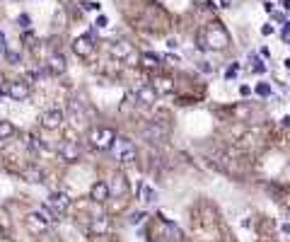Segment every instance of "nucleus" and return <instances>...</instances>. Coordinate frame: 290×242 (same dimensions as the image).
<instances>
[{
    "label": "nucleus",
    "mask_w": 290,
    "mask_h": 242,
    "mask_svg": "<svg viewBox=\"0 0 290 242\" xmlns=\"http://www.w3.org/2000/svg\"><path fill=\"white\" fill-rule=\"evenodd\" d=\"M199 41H201L199 44L201 49H215V51H220V49H225L230 44V36H228V31H225V27L220 22H210L205 27V31L199 36Z\"/></svg>",
    "instance_id": "obj_1"
},
{
    "label": "nucleus",
    "mask_w": 290,
    "mask_h": 242,
    "mask_svg": "<svg viewBox=\"0 0 290 242\" xmlns=\"http://www.w3.org/2000/svg\"><path fill=\"white\" fill-rule=\"evenodd\" d=\"M116 138H118V136L114 133V128H109V126H94V128L89 131V136H87L89 146L97 148V151H112Z\"/></svg>",
    "instance_id": "obj_2"
},
{
    "label": "nucleus",
    "mask_w": 290,
    "mask_h": 242,
    "mask_svg": "<svg viewBox=\"0 0 290 242\" xmlns=\"http://www.w3.org/2000/svg\"><path fill=\"white\" fill-rule=\"evenodd\" d=\"M112 151L116 152V160L118 162H123V165H128V162H133L136 157H138V151H136V146H133V141H128V138H123V136H118L114 143V148Z\"/></svg>",
    "instance_id": "obj_3"
},
{
    "label": "nucleus",
    "mask_w": 290,
    "mask_h": 242,
    "mask_svg": "<svg viewBox=\"0 0 290 242\" xmlns=\"http://www.w3.org/2000/svg\"><path fill=\"white\" fill-rule=\"evenodd\" d=\"M46 204L51 206V211L56 213V215H63V213L70 209V199H68V194H63V191H51L49 199H46Z\"/></svg>",
    "instance_id": "obj_4"
},
{
    "label": "nucleus",
    "mask_w": 290,
    "mask_h": 242,
    "mask_svg": "<svg viewBox=\"0 0 290 242\" xmlns=\"http://www.w3.org/2000/svg\"><path fill=\"white\" fill-rule=\"evenodd\" d=\"M63 119H65V114H63L60 109H49V112L41 114V126H44L46 131H56V128L63 126Z\"/></svg>",
    "instance_id": "obj_5"
},
{
    "label": "nucleus",
    "mask_w": 290,
    "mask_h": 242,
    "mask_svg": "<svg viewBox=\"0 0 290 242\" xmlns=\"http://www.w3.org/2000/svg\"><path fill=\"white\" fill-rule=\"evenodd\" d=\"M143 136L150 141V143H160V141L167 138V128H165L162 123H157V121H150V123L143 128Z\"/></svg>",
    "instance_id": "obj_6"
},
{
    "label": "nucleus",
    "mask_w": 290,
    "mask_h": 242,
    "mask_svg": "<svg viewBox=\"0 0 290 242\" xmlns=\"http://www.w3.org/2000/svg\"><path fill=\"white\" fill-rule=\"evenodd\" d=\"M73 51L80 56V59H87V56H92V51H94V44H92V36L89 34H83V36H78L75 41H73Z\"/></svg>",
    "instance_id": "obj_7"
},
{
    "label": "nucleus",
    "mask_w": 290,
    "mask_h": 242,
    "mask_svg": "<svg viewBox=\"0 0 290 242\" xmlns=\"http://www.w3.org/2000/svg\"><path fill=\"white\" fill-rule=\"evenodd\" d=\"M49 218L44 215L41 211H34V213H29L27 215V228L31 230V233H44L46 228H49Z\"/></svg>",
    "instance_id": "obj_8"
},
{
    "label": "nucleus",
    "mask_w": 290,
    "mask_h": 242,
    "mask_svg": "<svg viewBox=\"0 0 290 242\" xmlns=\"http://www.w3.org/2000/svg\"><path fill=\"white\" fill-rule=\"evenodd\" d=\"M7 94H10V99H15V102H25L29 97V85L22 83V80H12V83L7 85Z\"/></svg>",
    "instance_id": "obj_9"
},
{
    "label": "nucleus",
    "mask_w": 290,
    "mask_h": 242,
    "mask_svg": "<svg viewBox=\"0 0 290 242\" xmlns=\"http://www.w3.org/2000/svg\"><path fill=\"white\" fill-rule=\"evenodd\" d=\"M58 155H60V160H65V162H75V160L80 157V146H78L75 141H65V143L58 148Z\"/></svg>",
    "instance_id": "obj_10"
},
{
    "label": "nucleus",
    "mask_w": 290,
    "mask_h": 242,
    "mask_svg": "<svg viewBox=\"0 0 290 242\" xmlns=\"http://www.w3.org/2000/svg\"><path fill=\"white\" fill-rule=\"evenodd\" d=\"M46 68H49V73H51V75H63V73H65V68H68L65 56H63V54H51V56H49V60H46Z\"/></svg>",
    "instance_id": "obj_11"
},
{
    "label": "nucleus",
    "mask_w": 290,
    "mask_h": 242,
    "mask_svg": "<svg viewBox=\"0 0 290 242\" xmlns=\"http://www.w3.org/2000/svg\"><path fill=\"white\" fill-rule=\"evenodd\" d=\"M157 94H160V92L155 90L152 85H143V88H138V90H136V99H138L141 104H155Z\"/></svg>",
    "instance_id": "obj_12"
},
{
    "label": "nucleus",
    "mask_w": 290,
    "mask_h": 242,
    "mask_svg": "<svg viewBox=\"0 0 290 242\" xmlns=\"http://www.w3.org/2000/svg\"><path fill=\"white\" fill-rule=\"evenodd\" d=\"M89 199H94V201H107V199H109V186H107L104 182H94V184L89 186Z\"/></svg>",
    "instance_id": "obj_13"
},
{
    "label": "nucleus",
    "mask_w": 290,
    "mask_h": 242,
    "mask_svg": "<svg viewBox=\"0 0 290 242\" xmlns=\"http://www.w3.org/2000/svg\"><path fill=\"white\" fill-rule=\"evenodd\" d=\"M109 51H112V56H114V59H128V56L133 54V49H131V44H128V41H114Z\"/></svg>",
    "instance_id": "obj_14"
},
{
    "label": "nucleus",
    "mask_w": 290,
    "mask_h": 242,
    "mask_svg": "<svg viewBox=\"0 0 290 242\" xmlns=\"http://www.w3.org/2000/svg\"><path fill=\"white\" fill-rule=\"evenodd\" d=\"M141 201H143L145 206H152L157 201V191L150 184H141Z\"/></svg>",
    "instance_id": "obj_15"
},
{
    "label": "nucleus",
    "mask_w": 290,
    "mask_h": 242,
    "mask_svg": "<svg viewBox=\"0 0 290 242\" xmlns=\"http://www.w3.org/2000/svg\"><path fill=\"white\" fill-rule=\"evenodd\" d=\"M15 136V126L12 121H0V141H7Z\"/></svg>",
    "instance_id": "obj_16"
},
{
    "label": "nucleus",
    "mask_w": 290,
    "mask_h": 242,
    "mask_svg": "<svg viewBox=\"0 0 290 242\" xmlns=\"http://www.w3.org/2000/svg\"><path fill=\"white\" fill-rule=\"evenodd\" d=\"M141 63H143L145 68H157V65H160V56H157V54H143V56H141Z\"/></svg>",
    "instance_id": "obj_17"
},
{
    "label": "nucleus",
    "mask_w": 290,
    "mask_h": 242,
    "mask_svg": "<svg viewBox=\"0 0 290 242\" xmlns=\"http://www.w3.org/2000/svg\"><path fill=\"white\" fill-rule=\"evenodd\" d=\"M152 88H155L157 92H172L174 90V85H172V80H170V78H160Z\"/></svg>",
    "instance_id": "obj_18"
},
{
    "label": "nucleus",
    "mask_w": 290,
    "mask_h": 242,
    "mask_svg": "<svg viewBox=\"0 0 290 242\" xmlns=\"http://www.w3.org/2000/svg\"><path fill=\"white\" fill-rule=\"evenodd\" d=\"M249 63H252V70H254V73H266V65H263V60H261L259 56L252 54V56H249Z\"/></svg>",
    "instance_id": "obj_19"
},
{
    "label": "nucleus",
    "mask_w": 290,
    "mask_h": 242,
    "mask_svg": "<svg viewBox=\"0 0 290 242\" xmlns=\"http://www.w3.org/2000/svg\"><path fill=\"white\" fill-rule=\"evenodd\" d=\"M83 7L89 12H99V2H94V0H83Z\"/></svg>",
    "instance_id": "obj_20"
},
{
    "label": "nucleus",
    "mask_w": 290,
    "mask_h": 242,
    "mask_svg": "<svg viewBox=\"0 0 290 242\" xmlns=\"http://www.w3.org/2000/svg\"><path fill=\"white\" fill-rule=\"evenodd\" d=\"M25 177L29 182H41V172H34V170H25Z\"/></svg>",
    "instance_id": "obj_21"
},
{
    "label": "nucleus",
    "mask_w": 290,
    "mask_h": 242,
    "mask_svg": "<svg viewBox=\"0 0 290 242\" xmlns=\"http://www.w3.org/2000/svg\"><path fill=\"white\" fill-rule=\"evenodd\" d=\"M257 94H261V97H268V94H271V88H268L266 83H259V85H257Z\"/></svg>",
    "instance_id": "obj_22"
},
{
    "label": "nucleus",
    "mask_w": 290,
    "mask_h": 242,
    "mask_svg": "<svg viewBox=\"0 0 290 242\" xmlns=\"http://www.w3.org/2000/svg\"><path fill=\"white\" fill-rule=\"evenodd\" d=\"M143 218H145L143 211H141V213H133V215H131V225H138V223H143Z\"/></svg>",
    "instance_id": "obj_23"
},
{
    "label": "nucleus",
    "mask_w": 290,
    "mask_h": 242,
    "mask_svg": "<svg viewBox=\"0 0 290 242\" xmlns=\"http://www.w3.org/2000/svg\"><path fill=\"white\" fill-rule=\"evenodd\" d=\"M94 25H97V27H107V25H109V20H107L104 15H97V20H94Z\"/></svg>",
    "instance_id": "obj_24"
},
{
    "label": "nucleus",
    "mask_w": 290,
    "mask_h": 242,
    "mask_svg": "<svg viewBox=\"0 0 290 242\" xmlns=\"http://www.w3.org/2000/svg\"><path fill=\"white\" fill-rule=\"evenodd\" d=\"M5 59L10 60V63H17V60H20V54H15V51H5Z\"/></svg>",
    "instance_id": "obj_25"
},
{
    "label": "nucleus",
    "mask_w": 290,
    "mask_h": 242,
    "mask_svg": "<svg viewBox=\"0 0 290 242\" xmlns=\"http://www.w3.org/2000/svg\"><path fill=\"white\" fill-rule=\"evenodd\" d=\"M237 70H239V65H237V63H234V65H230V68H228V73H225V78H228V80H230V78H234V75H237Z\"/></svg>",
    "instance_id": "obj_26"
},
{
    "label": "nucleus",
    "mask_w": 290,
    "mask_h": 242,
    "mask_svg": "<svg viewBox=\"0 0 290 242\" xmlns=\"http://www.w3.org/2000/svg\"><path fill=\"white\" fill-rule=\"evenodd\" d=\"M281 36H283V41H286V44H290V27H288V25H283V31H281Z\"/></svg>",
    "instance_id": "obj_27"
},
{
    "label": "nucleus",
    "mask_w": 290,
    "mask_h": 242,
    "mask_svg": "<svg viewBox=\"0 0 290 242\" xmlns=\"http://www.w3.org/2000/svg\"><path fill=\"white\" fill-rule=\"evenodd\" d=\"M17 22H22V27H27V25H29V17H27V15H22V17H17Z\"/></svg>",
    "instance_id": "obj_28"
},
{
    "label": "nucleus",
    "mask_w": 290,
    "mask_h": 242,
    "mask_svg": "<svg viewBox=\"0 0 290 242\" xmlns=\"http://www.w3.org/2000/svg\"><path fill=\"white\" fill-rule=\"evenodd\" d=\"M261 34H266V36H268V34H273V27H268V25H266V27H261Z\"/></svg>",
    "instance_id": "obj_29"
},
{
    "label": "nucleus",
    "mask_w": 290,
    "mask_h": 242,
    "mask_svg": "<svg viewBox=\"0 0 290 242\" xmlns=\"http://www.w3.org/2000/svg\"><path fill=\"white\" fill-rule=\"evenodd\" d=\"M249 88H247V85H242V88H239V94H242V97H247V94H249Z\"/></svg>",
    "instance_id": "obj_30"
},
{
    "label": "nucleus",
    "mask_w": 290,
    "mask_h": 242,
    "mask_svg": "<svg viewBox=\"0 0 290 242\" xmlns=\"http://www.w3.org/2000/svg\"><path fill=\"white\" fill-rule=\"evenodd\" d=\"M0 51H5V31H0Z\"/></svg>",
    "instance_id": "obj_31"
},
{
    "label": "nucleus",
    "mask_w": 290,
    "mask_h": 242,
    "mask_svg": "<svg viewBox=\"0 0 290 242\" xmlns=\"http://www.w3.org/2000/svg\"><path fill=\"white\" fill-rule=\"evenodd\" d=\"M199 68H201V70H205V73H210V65H208L205 60H201V65H199Z\"/></svg>",
    "instance_id": "obj_32"
},
{
    "label": "nucleus",
    "mask_w": 290,
    "mask_h": 242,
    "mask_svg": "<svg viewBox=\"0 0 290 242\" xmlns=\"http://www.w3.org/2000/svg\"><path fill=\"white\" fill-rule=\"evenodd\" d=\"M281 230H283L286 235H290V225H288V223H283V225H281Z\"/></svg>",
    "instance_id": "obj_33"
},
{
    "label": "nucleus",
    "mask_w": 290,
    "mask_h": 242,
    "mask_svg": "<svg viewBox=\"0 0 290 242\" xmlns=\"http://www.w3.org/2000/svg\"><path fill=\"white\" fill-rule=\"evenodd\" d=\"M283 126H290V117H283Z\"/></svg>",
    "instance_id": "obj_34"
},
{
    "label": "nucleus",
    "mask_w": 290,
    "mask_h": 242,
    "mask_svg": "<svg viewBox=\"0 0 290 242\" xmlns=\"http://www.w3.org/2000/svg\"><path fill=\"white\" fill-rule=\"evenodd\" d=\"M283 7H286V10H290V0H283Z\"/></svg>",
    "instance_id": "obj_35"
}]
</instances>
